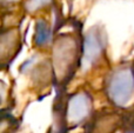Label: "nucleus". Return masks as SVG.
<instances>
[{
	"label": "nucleus",
	"instance_id": "f257e3e1",
	"mask_svg": "<svg viewBox=\"0 0 134 133\" xmlns=\"http://www.w3.org/2000/svg\"><path fill=\"white\" fill-rule=\"evenodd\" d=\"M83 35L81 26L72 33H61L52 42L51 64L55 88H66L82 65Z\"/></svg>",
	"mask_w": 134,
	"mask_h": 133
},
{
	"label": "nucleus",
	"instance_id": "f03ea898",
	"mask_svg": "<svg viewBox=\"0 0 134 133\" xmlns=\"http://www.w3.org/2000/svg\"><path fill=\"white\" fill-rule=\"evenodd\" d=\"M104 91L111 105L124 108L134 94V74L131 66L121 65L107 74Z\"/></svg>",
	"mask_w": 134,
	"mask_h": 133
},
{
	"label": "nucleus",
	"instance_id": "7ed1b4c3",
	"mask_svg": "<svg viewBox=\"0 0 134 133\" xmlns=\"http://www.w3.org/2000/svg\"><path fill=\"white\" fill-rule=\"evenodd\" d=\"M66 123L68 131L86 125L93 115V97L86 90L66 94Z\"/></svg>",
	"mask_w": 134,
	"mask_h": 133
},
{
	"label": "nucleus",
	"instance_id": "20e7f679",
	"mask_svg": "<svg viewBox=\"0 0 134 133\" xmlns=\"http://www.w3.org/2000/svg\"><path fill=\"white\" fill-rule=\"evenodd\" d=\"M107 51V35L105 28L95 25L83 35L82 65L83 68H93L104 63Z\"/></svg>",
	"mask_w": 134,
	"mask_h": 133
},
{
	"label": "nucleus",
	"instance_id": "39448f33",
	"mask_svg": "<svg viewBox=\"0 0 134 133\" xmlns=\"http://www.w3.org/2000/svg\"><path fill=\"white\" fill-rule=\"evenodd\" d=\"M122 108H102L83 125V133H115L121 126Z\"/></svg>",
	"mask_w": 134,
	"mask_h": 133
},
{
	"label": "nucleus",
	"instance_id": "423d86ee",
	"mask_svg": "<svg viewBox=\"0 0 134 133\" xmlns=\"http://www.w3.org/2000/svg\"><path fill=\"white\" fill-rule=\"evenodd\" d=\"M23 39L19 27L2 28L0 37V64L5 68L16 58L21 51Z\"/></svg>",
	"mask_w": 134,
	"mask_h": 133
},
{
	"label": "nucleus",
	"instance_id": "0eeeda50",
	"mask_svg": "<svg viewBox=\"0 0 134 133\" xmlns=\"http://www.w3.org/2000/svg\"><path fill=\"white\" fill-rule=\"evenodd\" d=\"M53 30L48 21L45 19H38L34 27L33 44L37 48H44L53 42Z\"/></svg>",
	"mask_w": 134,
	"mask_h": 133
},
{
	"label": "nucleus",
	"instance_id": "6e6552de",
	"mask_svg": "<svg viewBox=\"0 0 134 133\" xmlns=\"http://www.w3.org/2000/svg\"><path fill=\"white\" fill-rule=\"evenodd\" d=\"M120 130L122 133L134 132V105L122 108Z\"/></svg>",
	"mask_w": 134,
	"mask_h": 133
},
{
	"label": "nucleus",
	"instance_id": "1a4fd4ad",
	"mask_svg": "<svg viewBox=\"0 0 134 133\" xmlns=\"http://www.w3.org/2000/svg\"><path fill=\"white\" fill-rule=\"evenodd\" d=\"M52 2L53 0H24V8L30 13H35L51 5Z\"/></svg>",
	"mask_w": 134,
	"mask_h": 133
},
{
	"label": "nucleus",
	"instance_id": "9d476101",
	"mask_svg": "<svg viewBox=\"0 0 134 133\" xmlns=\"http://www.w3.org/2000/svg\"><path fill=\"white\" fill-rule=\"evenodd\" d=\"M131 67H132V71H133V74H134V60H133L132 65H131Z\"/></svg>",
	"mask_w": 134,
	"mask_h": 133
},
{
	"label": "nucleus",
	"instance_id": "9b49d317",
	"mask_svg": "<svg viewBox=\"0 0 134 133\" xmlns=\"http://www.w3.org/2000/svg\"><path fill=\"white\" fill-rule=\"evenodd\" d=\"M131 133H134V132H131Z\"/></svg>",
	"mask_w": 134,
	"mask_h": 133
}]
</instances>
